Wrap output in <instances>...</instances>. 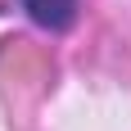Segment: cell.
<instances>
[{"label":"cell","mask_w":131,"mask_h":131,"mask_svg":"<svg viewBox=\"0 0 131 131\" xmlns=\"http://www.w3.org/2000/svg\"><path fill=\"white\" fill-rule=\"evenodd\" d=\"M50 81V54L36 50L32 41H5L0 50V86L5 91H45Z\"/></svg>","instance_id":"6da1fadb"},{"label":"cell","mask_w":131,"mask_h":131,"mask_svg":"<svg viewBox=\"0 0 131 131\" xmlns=\"http://www.w3.org/2000/svg\"><path fill=\"white\" fill-rule=\"evenodd\" d=\"M23 9L36 18L41 27H50V32H63L72 23V14H77V0H23Z\"/></svg>","instance_id":"7a4b0ae2"}]
</instances>
